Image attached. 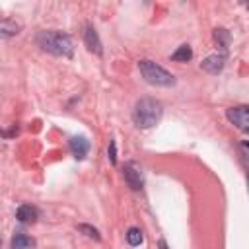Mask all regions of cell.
Here are the masks:
<instances>
[{
	"label": "cell",
	"mask_w": 249,
	"mask_h": 249,
	"mask_svg": "<svg viewBox=\"0 0 249 249\" xmlns=\"http://www.w3.org/2000/svg\"><path fill=\"white\" fill-rule=\"evenodd\" d=\"M193 58V49L189 45H181L173 54H171V60L175 62H189Z\"/></svg>",
	"instance_id": "12"
},
{
	"label": "cell",
	"mask_w": 249,
	"mask_h": 249,
	"mask_svg": "<svg viewBox=\"0 0 249 249\" xmlns=\"http://www.w3.org/2000/svg\"><path fill=\"white\" fill-rule=\"evenodd\" d=\"M138 70L142 74V78L152 84V86H161V88H169L175 84V76L171 72H167L165 68H161L160 64L152 62V60H140L138 62Z\"/></svg>",
	"instance_id": "3"
},
{
	"label": "cell",
	"mask_w": 249,
	"mask_h": 249,
	"mask_svg": "<svg viewBox=\"0 0 249 249\" xmlns=\"http://www.w3.org/2000/svg\"><path fill=\"white\" fill-rule=\"evenodd\" d=\"M224 64H226V54L222 53V54H210V56H206L200 62V68L204 72H208V74H218V72H222Z\"/></svg>",
	"instance_id": "8"
},
{
	"label": "cell",
	"mask_w": 249,
	"mask_h": 249,
	"mask_svg": "<svg viewBox=\"0 0 249 249\" xmlns=\"http://www.w3.org/2000/svg\"><path fill=\"white\" fill-rule=\"evenodd\" d=\"M70 152H72V156L76 158V160H84L86 156H88V152H89V140L86 138V136H72L70 138Z\"/></svg>",
	"instance_id": "6"
},
{
	"label": "cell",
	"mask_w": 249,
	"mask_h": 249,
	"mask_svg": "<svg viewBox=\"0 0 249 249\" xmlns=\"http://www.w3.org/2000/svg\"><path fill=\"white\" fill-rule=\"evenodd\" d=\"M37 45L45 51L51 53L54 56H64V58H72L74 54V43L72 37L62 33V31H39L35 37Z\"/></svg>",
	"instance_id": "1"
},
{
	"label": "cell",
	"mask_w": 249,
	"mask_h": 249,
	"mask_svg": "<svg viewBox=\"0 0 249 249\" xmlns=\"http://www.w3.org/2000/svg\"><path fill=\"white\" fill-rule=\"evenodd\" d=\"M214 39H216V43H218V47H222V51H226L228 47H230V31L228 29H224V27H216L214 29Z\"/></svg>",
	"instance_id": "13"
},
{
	"label": "cell",
	"mask_w": 249,
	"mask_h": 249,
	"mask_svg": "<svg viewBox=\"0 0 249 249\" xmlns=\"http://www.w3.org/2000/svg\"><path fill=\"white\" fill-rule=\"evenodd\" d=\"M126 241H128V245L136 247V245H140V243L144 241V235H142V231H140L138 228H130V230L126 231Z\"/></svg>",
	"instance_id": "14"
},
{
	"label": "cell",
	"mask_w": 249,
	"mask_h": 249,
	"mask_svg": "<svg viewBox=\"0 0 249 249\" xmlns=\"http://www.w3.org/2000/svg\"><path fill=\"white\" fill-rule=\"evenodd\" d=\"M161 113H163V107L158 99L154 97H142L134 103V109H132V119L136 123V126L140 128H150L154 124L160 123L161 119Z\"/></svg>",
	"instance_id": "2"
},
{
	"label": "cell",
	"mask_w": 249,
	"mask_h": 249,
	"mask_svg": "<svg viewBox=\"0 0 249 249\" xmlns=\"http://www.w3.org/2000/svg\"><path fill=\"white\" fill-rule=\"evenodd\" d=\"M158 245H160V249H167V245H165V241H163V239H160V243H158Z\"/></svg>",
	"instance_id": "17"
},
{
	"label": "cell",
	"mask_w": 249,
	"mask_h": 249,
	"mask_svg": "<svg viewBox=\"0 0 249 249\" xmlns=\"http://www.w3.org/2000/svg\"><path fill=\"white\" fill-rule=\"evenodd\" d=\"M16 218L19 224H35L39 218V210L31 204H19L16 210Z\"/></svg>",
	"instance_id": "9"
},
{
	"label": "cell",
	"mask_w": 249,
	"mask_h": 249,
	"mask_svg": "<svg viewBox=\"0 0 249 249\" xmlns=\"http://www.w3.org/2000/svg\"><path fill=\"white\" fill-rule=\"evenodd\" d=\"M19 29H21V25H19L16 19L4 18V19L0 21V37H2V39H8V37L19 33Z\"/></svg>",
	"instance_id": "10"
},
{
	"label": "cell",
	"mask_w": 249,
	"mask_h": 249,
	"mask_svg": "<svg viewBox=\"0 0 249 249\" xmlns=\"http://www.w3.org/2000/svg\"><path fill=\"white\" fill-rule=\"evenodd\" d=\"M84 41H86V47H88V51L89 53H93V54H101L103 53V49H101V41H99V35H97V31H95V27L93 25H86V31H84Z\"/></svg>",
	"instance_id": "7"
},
{
	"label": "cell",
	"mask_w": 249,
	"mask_h": 249,
	"mask_svg": "<svg viewBox=\"0 0 249 249\" xmlns=\"http://www.w3.org/2000/svg\"><path fill=\"white\" fill-rule=\"evenodd\" d=\"M226 117L228 121L239 128L241 132L249 134V105H237V107H230L226 111Z\"/></svg>",
	"instance_id": "4"
},
{
	"label": "cell",
	"mask_w": 249,
	"mask_h": 249,
	"mask_svg": "<svg viewBox=\"0 0 249 249\" xmlns=\"http://www.w3.org/2000/svg\"><path fill=\"white\" fill-rule=\"evenodd\" d=\"M107 154H109L111 163L115 165V163H117V144H115V140H111V142H109V152H107Z\"/></svg>",
	"instance_id": "16"
},
{
	"label": "cell",
	"mask_w": 249,
	"mask_h": 249,
	"mask_svg": "<svg viewBox=\"0 0 249 249\" xmlns=\"http://www.w3.org/2000/svg\"><path fill=\"white\" fill-rule=\"evenodd\" d=\"M123 177L126 181V185L132 191H140L144 185V175H142V167L136 161H126L123 167Z\"/></svg>",
	"instance_id": "5"
},
{
	"label": "cell",
	"mask_w": 249,
	"mask_h": 249,
	"mask_svg": "<svg viewBox=\"0 0 249 249\" xmlns=\"http://www.w3.org/2000/svg\"><path fill=\"white\" fill-rule=\"evenodd\" d=\"M78 231H82V233H84V235H88L89 239H95V241H99V239H101L99 231H97L95 228L88 226V224H80V226H78Z\"/></svg>",
	"instance_id": "15"
},
{
	"label": "cell",
	"mask_w": 249,
	"mask_h": 249,
	"mask_svg": "<svg viewBox=\"0 0 249 249\" xmlns=\"http://www.w3.org/2000/svg\"><path fill=\"white\" fill-rule=\"evenodd\" d=\"M33 245H35V241L23 231H16L12 235V245H10L12 249H31Z\"/></svg>",
	"instance_id": "11"
},
{
	"label": "cell",
	"mask_w": 249,
	"mask_h": 249,
	"mask_svg": "<svg viewBox=\"0 0 249 249\" xmlns=\"http://www.w3.org/2000/svg\"><path fill=\"white\" fill-rule=\"evenodd\" d=\"M243 148H245V150L249 152V140H245V142H243Z\"/></svg>",
	"instance_id": "18"
}]
</instances>
